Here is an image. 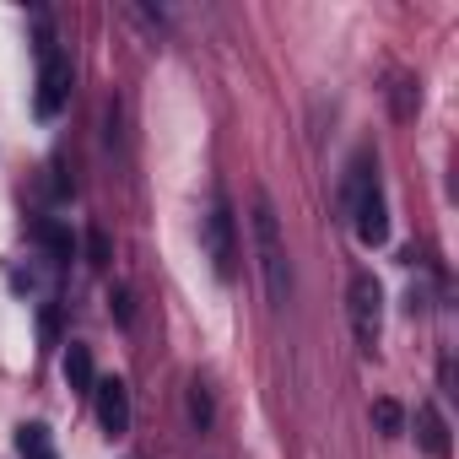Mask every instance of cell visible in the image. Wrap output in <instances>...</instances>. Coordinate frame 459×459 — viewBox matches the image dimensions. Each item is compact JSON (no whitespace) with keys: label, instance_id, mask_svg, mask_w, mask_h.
<instances>
[{"label":"cell","instance_id":"15","mask_svg":"<svg viewBox=\"0 0 459 459\" xmlns=\"http://www.w3.org/2000/svg\"><path fill=\"white\" fill-rule=\"evenodd\" d=\"M39 330H44V341L55 346V330H60V325H55V314H49V308H44V319H39Z\"/></svg>","mask_w":459,"mask_h":459},{"label":"cell","instance_id":"3","mask_svg":"<svg viewBox=\"0 0 459 459\" xmlns=\"http://www.w3.org/2000/svg\"><path fill=\"white\" fill-rule=\"evenodd\" d=\"M378 330H384V287L362 271L351 276V335L362 351H378Z\"/></svg>","mask_w":459,"mask_h":459},{"label":"cell","instance_id":"11","mask_svg":"<svg viewBox=\"0 0 459 459\" xmlns=\"http://www.w3.org/2000/svg\"><path fill=\"white\" fill-rule=\"evenodd\" d=\"M373 421H378V432H384V437H394V432H400V421H405V411H400L394 400H373Z\"/></svg>","mask_w":459,"mask_h":459},{"label":"cell","instance_id":"5","mask_svg":"<svg viewBox=\"0 0 459 459\" xmlns=\"http://www.w3.org/2000/svg\"><path fill=\"white\" fill-rule=\"evenodd\" d=\"M205 249H211V265H216V276L227 281L238 271V238H233V205H227L221 195H216V205H211V216H205Z\"/></svg>","mask_w":459,"mask_h":459},{"label":"cell","instance_id":"7","mask_svg":"<svg viewBox=\"0 0 459 459\" xmlns=\"http://www.w3.org/2000/svg\"><path fill=\"white\" fill-rule=\"evenodd\" d=\"M416 437H421V448H427L432 459H443V454H448V427H443L437 405H416Z\"/></svg>","mask_w":459,"mask_h":459},{"label":"cell","instance_id":"9","mask_svg":"<svg viewBox=\"0 0 459 459\" xmlns=\"http://www.w3.org/2000/svg\"><path fill=\"white\" fill-rule=\"evenodd\" d=\"M65 384L71 389H82V394H92V384H98V373H92V351L87 346H65Z\"/></svg>","mask_w":459,"mask_h":459},{"label":"cell","instance_id":"8","mask_svg":"<svg viewBox=\"0 0 459 459\" xmlns=\"http://www.w3.org/2000/svg\"><path fill=\"white\" fill-rule=\"evenodd\" d=\"M17 454H22V459H60L44 421H22V427H17Z\"/></svg>","mask_w":459,"mask_h":459},{"label":"cell","instance_id":"14","mask_svg":"<svg viewBox=\"0 0 459 459\" xmlns=\"http://www.w3.org/2000/svg\"><path fill=\"white\" fill-rule=\"evenodd\" d=\"M108 308H114V319H119V325H135V303H130V287H114V292H108Z\"/></svg>","mask_w":459,"mask_h":459},{"label":"cell","instance_id":"1","mask_svg":"<svg viewBox=\"0 0 459 459\" xmlns=\"http://www.w3.org/2000/svg\"><path fill=\"white\" fill-rule=\"evenodd\" d=\"M351 221H357V238L368 249L389 244V205H384V189H378L373 152H357V162H351Z\"/></svg>","mask_w":459,"mask_h":459},{"label":"cell","instance_id":"2","mask_svg":"<svg viewBox=\"0 0 459 459\" xmlns=\"http://www.w3.org/2000/svg\"><path fill=\"white\" fill-rule=\"evenodd\" d=\"M249 227H255V255H260L265 298H271V308H287V292H292V281H287V249H281L276 205H271L265 195H255V216H249Z\"/></svg>","mask_w":459,"mask_h":459},{"label":"cell","instance_id":"13","mask_svg":"<svg viewBox=\"0 0 459 459\" xmlns=\"http://www.w3.org/2000/svg\"><path fill=\"white\" fill-rule=\"evenodd\" d=\"M39 238L60 255V260H71V233H65V227H55V221H39Z\"/></svg>","mask_w":459,"mask_h":459},{"label":"cell","instance_id":"10","mask_svg":"<svg viewBox=\"0 0 459 459\" xmlns=\"http://www.w3.org/2000/svg\"><path fill=\"white\" fill-rule=\"evenodd\" d=\"M189 416H195V427H200V432L211 427V416H216V405H211V394H205V384H189Z\"/></svg>","mask_w":459,"mask_h":459},{"label":"cell","instance_id":"6","mask_svg":"<svg viewBox=\"0 0 459 459\" xmlns=\"http://www.w3.org/2000/svg\"><path fill=\"white\" fill-rule=\"evenodd\" d=\"M92 400H98L103 432H108V437H125V432H130V389H125L119 378H103V384H92Z\"/></svg>","mask_w":459,"mask_h":459},{"label":"cell","instance_id":"12","mask_svg":"<svg viewBox=\"0 0 459 459\" xmlns=\"http://www.w3.org/2000/svg\"><path fill=\"white\" fill-rule=\"evenodd\" d=\"M114 260V244H108V233H103V227H92V233H87V265H108Z\"/></svg>","mask_w":459,"mask_h":459},{"label":"cell","instance_id":"4","mask_svg":"<svg viewBox=\"0 0 459 459\" xmlns=\"http://www.w3.org/2000/svg\"><path fill=\"white\" fill-rule=\"evenodd\" d=\"M71 98V55H60L55 44L39 49V114L55 119Z\"/></svg>","mask_w":459,"mask_h":459}]
</instances>
